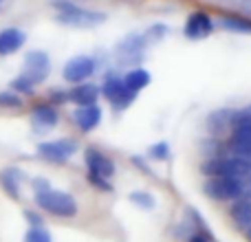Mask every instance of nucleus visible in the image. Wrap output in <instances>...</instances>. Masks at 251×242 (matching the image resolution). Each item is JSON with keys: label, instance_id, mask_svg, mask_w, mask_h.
Instances as JSON below:
<instances>
[{"label": "nucleus", "instance_id": "f257e3e1", "mask_svg": "<svg viewBox=\"0 0 251 242\" xmlns=\"http://www.w3.org/2000/svg\"><path fill=\"white\" fill-rule=\"evenodd\" d=\"M57 7V22L69 26H95L106 20L101 11H93V9H84L77 4L69 2V0H55L53 2Z\"/></svg>", "mask_w": 251, "mask_h": 242}, {"label": "nucleus", "instance_id": "f03ea898", "mask_svg": "<svg viewBox=\"0 0 251 242\" xmlns=\"http://www.w3.org/2000/svg\"><path fill=\"white\" fill-rule=\"evenodd\" d=\"M203 174L212 176H236V178H247L251 176V161L240 159V156H214V159L203 163Z\"/></svg>", "mask_w": 251, "mask_h": 242}, {"label": "nucleus", "instance_id": "7ed1b4c3", "mask_svg": "<svg viewBox=\"0 0 251 242\" xmlns=\"http://www.w3.org/2000/svg\"><path fill=\"white\" fill-rule=\"evenodd\" d=\"M35 203L44 209V212L53 214V216H60V218H71L77 214V203L71 194L60 190H42V192H35Z\"/></svg>", "mask_w": 251, "mask_h": 242}, {"label": "nucleus", "instance_id": "20e7f679", "mask_svg": "<svg viewBox=\"0 0 251 242\" xmlns=\"http://www.w3.org/2000/svg\"><path fill=\"white\" fill-rule=\"evenodd\" d=\"M203 192L212 200H236L245 194V181L236 176H212L205 181Z\"/></svg>", "mask_w": 251, "mask_h": 242}, {"label": "nucleus", "instance_id": "39448f33", "mask_svg": "<svg viewBox=\"0 0 251 242\" xmlns=\"http://www.w3.org/2000/svg\"><path fill=\"white\" fill-rule=\"evenodd\" d=\"M101 93H104V97H106V99H108L117 110L128 108V106L134 101V97H137L134 93H130L128 88H126L124 77H119V75H115V73H108V75L104 77V86H101Z\"/></svg>", "mask_w": 251, "mask_h": 242}, {"label": "nucleus", "instance_id": "423d86ee", "mask_svg": "<svg viewBox=\"0 0 251 242\" xmlns=\"http://www.w3.org/2000/svg\"><path fill=\"white\" fill-rule=\"evenodd\" d=\"M95 69H97L95 57H91V55H75V57H71V60L64 64L62 75H64V79L69 84H75V86H77V84L86 82V79L95 73Z\"/></svg>", "mask_w": 251, "mask_h": 242}, {"label": "nucleus", "instance_id": "0eeeda50", "mask_svg": "<svg viewBox=\"0 0 251 242\" xmlns=\"http://www.w3.org/2000/svg\"><path fill=\"white\" fill-rule=\"evenodd\" d=\"M148 42H150V40H148L146 33H130V35H126L122 42L117 44L119 62H124V64H137V62H141Z\"/></svg>", "mask_w": 251, "mask_h": 242}, {"label": "nucleus", "instance_id": "6e6552de", "mask_svg": "<svg viewBox=\"0 0 251 242\" xmlns=\"http://www.w3.org/2000/svg\"><path fill=\"white\" fill-rule=\"evenodd\" d=\"M51 73V60L44 51H29L25 57V73L22 77H26L31 84H42Z\"/></svg>", "mask_w": 251, "mask_h": 242}, {"label": "nucleus", "instance_id": "1a4fd4ad", "mask_svg": "<svg viewBox=\"0 0 251 242\" xmlns=\"http://www.w3.org/2000/svg\"><path fill=\"white\" fill-rule=\"evenodd\" d=\"M77 150V141L75 139H57V141H44L38 145L40 156H44L47 161L53 163H64L66 159L75 154Z\"/></svg>", "mask_w": 251, "mask_h": 242}, {"label": "nucleus", "instance_id": "9d476101", "mask_svg": "<svg viewBox=\"0 0 251 242\" xmlns=\"http://www.w3.org/2000/svg\"><path fill=\"white\" fill-rule=\"evenodd\" d=\"M212 31H214V22L205 11L190 13L185 20V26H183V33H185L187 40H205L207 35H212Z\"/></svg>", "mask_w": 251, "mask_h": 242}, {"label": "nucleus", "instance_id": "9b49d317", "mask_svg": "<svg viewBox=\"0 0 251 242\" xmlns=\"http://www.w3.org/2000/svg\"><path fill=\"white\" fill-rule=\"evenodd\" d=\"M86 168H88V176H100L108 181L115 174V163L113 159L97 150H86Z\"/></svg>", "mask_w": 251, "mask_h": 242}, {"label": "nucleus", "instance_id": "f8f14e48", "mask_svg": "<svg viewBox=\"0 0 251 242\" xmlns=\"http://www.w3.org/2000/svg\"><path fill=\"white\" fill-rule=\"evenodd\" d=\"M26 42V33L18 26H9V29L0 31V55H11V53L20 51Z\"/></svg>", "mask_w": 251, "mask_h": 242}, {"label": "nucleus", "instance_id": "ddd939ff", "mask_svg": "<svg viewBox=\"0 0 251 242\" xmlns=\"http://www.w3.org/2000/svg\"><path fill=\"white\" fill-rule=\"evenodd\" d=\"M100 93H101L100 86H95L91 82H84L69 91V101H73L77 106H95L97 99H100Z\"/></svg>", "mask_w": 251, "mask_h": 242}, {"label": "nucleus", "instance_id": "4468645a", "mask_svg": "<svg viewBox=\"0 0 251 242\" xmlns=\"http://www.w3.org/2000/svg\"><path fill=\"white\" fill-rule=\"evenodd\" d=\"M73 121L77 123V128L82 132H91L93 128H97L101 121V108L100 106H77V110L73 113Z\"/></svg>", "mask_w": 251, "mask_h": 242}, {"label": "nucleus", "instance_id": "2eb2a0df", "mask_svg": "<svg viewBox=\"0 0 251 242\" xmlns=\"http://www.w3.org/2000/svg\"><path fill=\"white\" fill-rule=\"evenodd\" d=\"M229 145L236 156L251 161V125H247V128H234Z\"/></svg>", "mask_w": 251, "mask_h": 242}, {"label": "nucleus", "instance_id": "dca6fc26", "mask_svg": "<svg viewBox=\"0 0 251 242\" xmlns=\"http://www.w3.org/2000/svg\"><path fill=\"white\" fill-rule=\"evenodd\" d=\"M152 82V75L148 73L146 69H132V71H128V73L124 75V84H126V88H128L130 93H134L137 95L139 91H143V88L148 86V84Z\"/></svg>", "mask_w": 251, "mask_h": 242}, {"label": "nucleus", "instance_id": "f3484780", "mask_svg": "<svg viewBox=\"0 0 251 242\" xmlns=\"http://www.w3.org/2000/svg\"><path fill=\"white\" fill-rule=\"evenodd\" d=\"M221 29L229 31V33H247L251 35V18L245 16H223L218 20Z\"/></svg>", "mask_w": 251, "mask_h": 242}, {"label": "nucleus", "instance_id": "a211bd4d", "mask_svg": "<svg viewBox=\"0 0 251 242\" xmlns=\"http://www.w3.org/2000/svg\"><path fill=\"white\" fill-rule=\"evenodd\" d=\"M231 218H234V222L238 227H243V229H251V198L247 200H236L234 207H231Z\"/></svg>", "mask_w": 251, "mask_h": 242}, {"label": "nucleus", "instance_id": "6ab92c4d", "mask_svg": "<svg viewBox=\"0 0 251 242\" xmlns=\"http://www.w3.org/2000/svg\"><path fill=\"white\" fill-rule=\"evenodd\" d=\"M31 117H33V123L40 128H53L57 123V110L53 106H38V108H33Z\"/></svg>", "mask_w": 251, "mask_h": 242}, {"label": "nucleus", "instance_id": "aec40b11", "mask_svg": "<svg viewBox=\"0 0 251 242\" xmlns=\"http://www.w3.org/2000/svg\"><path fill=\"white\" fill-rule=\"evenodd\" d=\"M2 185H4V190L9 192L11 196H20V181H22V172L20 169H16V168H7L2 172Z\"/></svg>", "mask_w": 251, "mask_h": 242}, {"label": "nucleus", "instance_id": "412c9836", "mask_svg": "<svg viewBox=\"0 0 251 242\" xmlns=\"http://www.w3.org/2000/svg\"><path fill=\"white\" fill-rule=\"evenodd\" d=\"M231 117H234V113H231V110H218V113H214L212 117H209V121H207L209 130L216 134V132H223L227 125L231 128Z\"/></svg>", "mask_w": 251, "mask_h": 242}, {"label": "nucleus", "instance_id": "4be33fe9", "mask_svg": "<svg viewBox=\"0 0 251 242\" xmlns=\"http://www.w3.org/2000/svg\"><path fill=\"white\" fill-rule=\"evenodd\" d=\"M247 125H251V104L236 110L231 117V128H247Z\"/></svg>", "mask_w": 251, "mask_h": 242}, {"label": "nucleus", "instance_id": "5701e85b", "mask_svg": "<svg viewBox=\"0 0 251 242\" xmlns=\"http://www.w3.org/2000/svg\"><path fill=\"white\" fill-rule=\"evenodd\" d=\"M130 200H132L134 205H139L141 209H152L154 207V196L148 194V192H132V194H130Z\"/></svg>", "mask_w": 251, "mask_h": 242}, {"label": "nucleus", "instance_id": "b1692460", "mask_svg": "<svg viewBox=\"0 0 251 242\" xmlns=\"http://www.w3.org/2000/svg\"><path fill=\"white\" fill-rule=\"evenodd\" d=\"M25 242H53V240H51V234L44 227H31L25 236Z\"/></svg>", "mask_w": 251, "mask_h": 242}, {"label": "nucleus", "instance_id": "393cba45", "mask_svg": "<svg viewBox=\"0 0 251 242\" xmlns=\"http://www.w3.org/2000/svg\"><path fill=\"white\" fill-rule=\"evenodd\" d=\"M148 156H150V159H154V161H165L170 156V145L165 141L156 143V145H152L150 150H148Z\"/></svg>", "mask_w": 251, "mask_h": 242}, {"label": "nucleus", "instance_id": "a878e982", "mask_svg": "<svg viewBox=\"0 0 251 242\" xmlns=\"http://www.w3.org/2000/svg\"><path fill=\"white\" fill-rule=\"evenodd\" d=\"M0 106H4V108H18V106H22V99L18 93H0Z\"/></svg>", "mask_w": 251, "mask_h": 242}, {"label": "nucleus", "instance_id": "bb28decb", "mask_svg": "<svg viewBox=\"0 0 251 242\" xmlns=\"http://www.w3.org/2000/svg\"><path fill=\"white\" fill-rule=\"evenodd\" d=\"M11 88L16 93H31V91H33V84H31L26 77H22V75H20V77H16L11 82Z\"/></svg>", "mask_w": 251, "mask_h": 242}, {"label": "nucleus", "instance_id": "cd10ccee", "mask_svg": "<svg viewBox=\"0 0 251 242\" xmlns=\"http://www.w3.org/2000/svg\"><path fill=\"white\" fill-rule=\"evenodd\" d=\"M25 216H26V220H29V225H31V227H42V218H40L38 214H33V212H25Z\"/></svg>", "mask_w": 251, "mask_h": 242}, {"label": "nucleus", "instance_id": "c85d7f7f", "mask_svg": "<svg viewBox=\"0 0 251 242\" xmlns=\"http://www.w3.org/2000/svg\"><path fill=\"white\" fill-rule=\"evenodd\" d=\"M190 242H214V240L209 234H194V236H190Z\"/></svg>", "mask_w": 251, "mask_h": 242}, {"label": "nucleus", "instance_id": "c756f323", "mask_svg": "<svg viewBox=\"0 0 251 242\" xmlns=\"http://www.w3.org/2000/svg\"><path fill=\"white\" fill-rule=\"evenodd\" d=\"M247 236H249V240H251V229H249V231H247Z\"/></svg>", "mask_w": 251, "mask_h": 242}, {"label": "nucleus", "instance_id": "7c9ffc66", "mask_svg": "<svg viewBox=\"0 0 251 242\" xmlns=\"http://www.w3.org/2000/svg\"><path fill=\"white\" fill-rule=\"evenodd\" d=\"M2 2H4V0H0V4H2Z\"/></svg>", "mask_w": 251, "mask_h": 242}, {"label": "nucleus", "instance_id": "2f4dec72", "mask_svg": "<svg viewBox=\"0 0 251 242\" xmlns=\"http://www.w3.org/2000/svg\"><path fill=\"white\" fill-rule=\"evenodd\" d=\"M247 2H249V4H251V0H247Z\"/></svg>", "mask_w": 251, "mask_h": 242}]
</instances>
